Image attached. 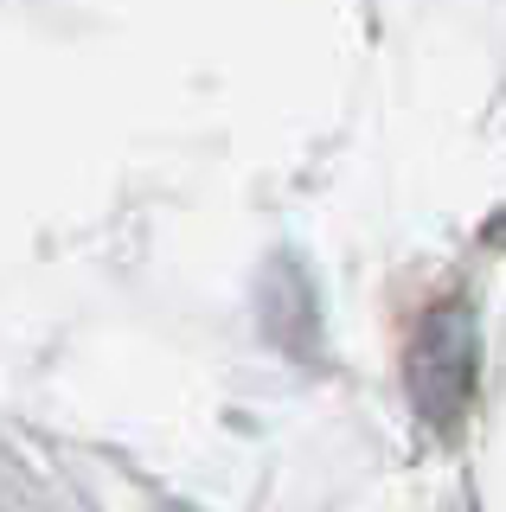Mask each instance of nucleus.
<instances>
[{
	"mask_svg": "<svg viewBox=\"0 0 506 512\" xmlns=\"http://www.w3.org/2000/svg\"><path fill=\"white\" fill-rule=\"evenodd\" d=\"M474 308L468 301H436L430 314L417 320V340H410V359H404V378H410V397L417 410L430 416L436 429H455L474 397Z\"/></svg>",
	"mask_w": 506,
	"mask_h": 512,
	"instance_id": "1",
	"label": "nucleus"
},
{
	"mask_svg": "<svg viewBox=\"0 0 506 512\" xmlns=\"http://www.w3.org/2000/svg\"><path fill=\"white\" fill-rule=\"evenodd\" d=\"M173 512H186V506H173Z\"/></svg>",
	"mask_w": 506,
	"mask_h": 512,
	"instance_id": "2",
	"label": "nucleus"
}]
</instances>
